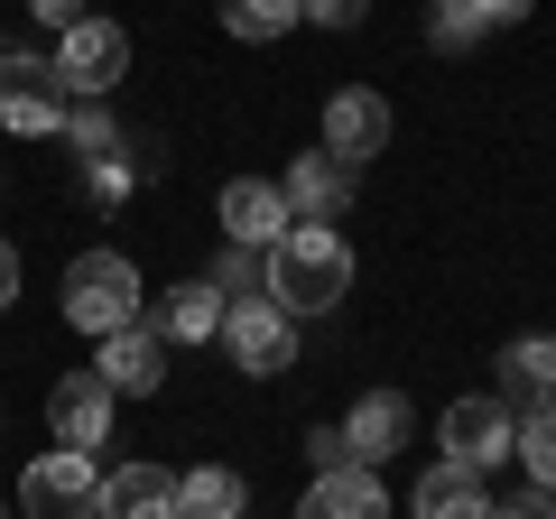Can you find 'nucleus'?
I'll use <instances>...</instances> for the list:
<instances>
[{
	"instance_id": "obj_1",
	"label": "nucleus",
	"mask_w": 556,
	"mask_h": 519,
	"mask_svg": "<svg viewBox=\"0 0 556 519\" xmlns=\"http://www.w3.org/2000/svg\"><path fill=\"white\" fill-rule=\"evenodd\" d=\"M353 288V241L334 223H288V232L260 251V298L288 306V316H325V306Z\"/></svg>"
},
{
	"instance_id": "obj_2",
	"label": "nucleus",
	"mask_w": 556,
	"mask_h": 519,
	"mask_svg": "<svg viewBox=\"0 0 556 519\" xmlns=\"http://www.w3.org/2000/svg\"><path fill=\"white\" fill-rule=\"evenodd\" d=\"M65 325L75 334H121V325H139V260L130 251H84L65 260Z\"/></svg>"
},
{
	"instance_id": "obj_3",
	"label": "nucleus",
	"mask_w": 556,
	"mask_h": 519,
	"mask_svg": "<svg viewBox=\"0 0 556 519\" xmlns=\"http://www.w3.org/2000/svg\"><path fill=\"white\" fill-rule=\"evenodd\" d=\"M47 65H56L65 102H112V84L130 75V28H121V20H75Z\"/></svg>"
},
{
	"instance_id": "obj_4",
	"label": "nucleus",
	"mask_w": 556,
	"mask_h": 519,
	"mask_svg": "<svg viewBox=\"0 0 556 519\" xmlns=\"http://www.w3.org/2000/svg\"><path fill=\"white\" fill-rule=\"evenodd\" d=\"M223 353H232V371H251V380H278L288 362H298V316L288 306H269V298H232L223 306Z\"/></svg>"
},
{
	"instance_id": "obj_5",
	"label": "nucleus",
	"mask_w": 556,
	"mask_h": 519,
	"mask_svg": "<svg viewBox=\"0 0 556 519\" xmlns=\"http://www.w3.org/2000/svg\"><path fill=\"white\" fill-rule=\"evenodd\" d=\"M20 510H28V519H102V473H93V455L47 445V455L20 473Z\"/></svg>"
},
{
	"instance_id": "obj_6",
	"label": "nucleus",
	"mask_w": 556,
	"mask_h": 519,
	"mask_svg": "<svg viewBox=\"0 0 556 519\" xmlns=\"http://www.w3.org/2000/svg\"><path fill=\"white\" fill-rule=\"evenodd\" d=\"M65 84L47 56H0V130H20V140H56L65 130Z\"/></svg>"
},
{
	"instance_id": "obj_7",
	"label": "nucleus",
	"mask_w": 556,
	"mask_h": 519,
	"mask_svg": "<svg viewBox=\"0 0 556 519\" xmlns=\"http://www.w3.org/2000/svg\"><path fill=\"white\" fill-rule=\"evenodd\" d=\"M510 400L501 390H473V400H455L445 408V427H437V445H445V464H464V473H492V464H510Z\"/></svg>"
},
{
	"instance_id": "obj_8",
	"label": "nucleus",
	"mask_w": 556,
	"mask_h": 519,
	"mask_svg": "<svg viewBox=\"0 0 556 519\" xmlns=\"http://www.w3.org/2000/svg\"><path fill=\"white\" fill-rule=\"evenodd\" d=\"M93 380L112 390V400H149V390L167 380V334H159L149 316L121 325V334H102V343H93Z\"/></svg>"
},
{
	"instance_id": "obj_9",
	"label": "nucleus",
	"mask_w": 556,
	"mask_h": 519,
	"mask_svg": "<svg viewBox=\"0 0 556 519\" xmlns=\"http://www.w3.org/2000/svg\"><path fill=\"white\" fill-rule=\"evenodd\" d=\"M390 149V93H371V84H343L334 102H325V159L334 167H362Z\"/></svg>"
},
{
	"instance_id": "obj_10",
	"label": "nucleus",
	"mask_w": 556,
	"mask_h": 519,
	"mask_svg": "<svg viewBox=\"0 0 556 519\" xmlns=\"http://www.w3.org/2000/svg\"><path fill=\"white\" fill-rule=\"evenodd\" d=\"M214 223H223V241H232V251H269L298 214H288V195H278L269 177H232V186L214 195Z\"/></svg>"
},
{
	"instance_id": "obj_11",
	"label": "nucleus",
	"mask_w": 556,
	"mask_h": 519,
	"mask_svg": "<svg viewBox=\"0 0 556 519\" xmlns=\"http://www.w3.org/2000/svg\"><path fill=\"white\" fill-rule=\"evenodd\" d=\"M112 390H102L93 371H65L56 390H47V427H56V445H75V455H93L102 436H112Z\"/></svg>"
},
{
	"instance_id": "obj_12",
	"label": "nucleus",
	"mask_w": 556,
	"mask_h": 519,
	"mask_svg": "<svg viewBox=\"0 0 556 519\" xmlns=\"http://www.w3.org/2000/svg\"><path fill=\"white\" fill-rule=\"evenodd\" d=\"M408 427H417V418H408V400H399V390H362L353 418H343V445H353L362 473H380V464L408 445Z\"/></svg>"
},
{
	"instance_id": "obj_13",
	"label": "nucleus",
	"mask_w": 556,
	"mask_h": 519,
	"mask_svg": "<svg viewBox=\"0 0 556 519\" xmlns=\"http://www.w3.org/2000/svg\"><path fill=\"white\" fill-rule=\"evenodd\" d=\"M278 195H288L298 223H343V204H353V167H334L325 149H306V159L278 177Z\"/></svg>"
},
{
	"instance_id": "obj_14",
	"label": "nucleus",
	"mask_w": 556,
	"mask_h": 519,
	"mask_svg": "<svg viewBox=\"0 0 556 519\" xmlns=\"http://www.w3.org/2000/svg\"><path fill=\"white\" fill-rule=\"evenodd\" d=\"M298 519H390V482L362 473V464H343V473H316L298 501Z\"/></svg>"
},
{
	"instance_id": "obj_15",
	"label": "nucleus",
	"mask_w": 556,
	"mask_h": 519,
	"mask_svg": "<svg viewBox=\"0 0 556 519\" xmlns=\"http://www.w3.org/2000/svg\"><path fill=\"white\" fill-rule=\"evenodd\" d=\"M102 519H177V473L167 464H112L102 473Z\"/></svg>"
},
{
	"instance_id": "obj_16",
	"label": "nucleus",
	"mask_w": 556,
	"mask_h": 519,
	"mask_svg": "<svg viewBox=\"0 0 556 519\" xmlns=\"http://www.w3.org/2000/svg\"><path fill=\"white\" fill-rule=\"evenodd\" d=\"M167 334V353H186V343H214L223 334V288L214 279H186V288H167V306L149 316Z\"/></svg>"
},
{
	"instance_id": "obj_17",
	"label": "nucleus",
	"mask_w": 556,
	"mask_h": 519,
	"mask_svg": "<svg viewBox=\"0 0 556 519\" xmlns=\"http://www.w3.org/2000/svg\"><path fill=\"white\" fill-rule=\"evenodd\" d=\"M408 519H492V492H482V473H464V464H437V473H417Z\"/></svg>"
},
{
	"instance_id": "obj_18",
	"label": "nucleus",
	"mask_w": 556,
	"mask_h": 519,
	"mask_svg": "<svg viewBox=\"0 0 556 519\" xmlns=\"http://www.w3.org/2000/svg\"><path fill=\"white\" fill-rule=\"evenodd\" d=\"M501 390L529 400V408H556V334H519L501 353Z\"/></svg>"
},
{
	"instance_id": "obj_19",
	"label": "nucleus",
	"mask_w": 556,
	"mask_h": 519,
	"mask_svg": "<svg viewBox=\"0 0 556 519\" xmlns=\"http://www.w3.org/2000/svg\"><path fill=\"white\" fill-rule=\"evenodd\" d=\"M241 501H251V482H241L232 464H195V473H177V519H241Z\"/></svg>"
},
{
	"instance_id": "obj_20",
	"label": "nucleus",
	"mask_w": 556,
	"mask_h": 519,
	"mask_svg": "<svg viewBox=\"0 0 556 519\" xmlns=\"http://www.w3.org/2000/svg\"><path fill=\"white\" fill-rule=\"evenodd\" d=\"M214 20L232 28L241 47H278L288 28H298V0H214Z\"/></svg>"
},
{
	"instance_id": "obj_21",
	"label": "nucleus",
	"mask_w": 556,
	"mask_h": 519,
	"mask_svg": "<svg viewBox=\"0 0 556 519\" xmlns=\"http://www.w3.org/2000/svg\"><path fill=\"white\" fill-rule=\"evenodd\" d=\"M510 455L529 464V492H556V408H529L510 427Z\"/></svg>"
},
{
	"instance_id": "obj_22",
	"label": "nucleus",
	"mask_w": 556,
	"mask_h": 519,
	"mask_svg": "<svg viewBox=\"0 0 556 519\" xmlns=\"http://www.w3.org/2000/svg\"><path fill=\"white\" fill-rule=\"evenodd\" d=\"M65 140H75L93 167H112V159H121V121H112V102H75V112H65Z\"/></svg>"
},
{
	"instance_id": "obj_23",
	"label": "nucleus",
	"mask_w": 556,
	"mask_h": 519,
	"mask_svg": "<svg viewBox=\"0 0 556 519\" xmlns=\"http://www.w3.org/2000/svg\"><path fill=\"white\" fill-rule=\"evenodd\" d=\"M204 279L223 288V306H232V298H260V251H232V241H223V260L204 269Z\"/></svg>"
},
{
	"instance_id": "obj_24",
	"label": "nucleus",
	"mask_w": 556,
	"mask_h": 519,
	"mask_svg": "<svg viewBox=\"0 0 556 519\" xmlns=\"http://www.w3.org/2000/svg\"><path fill=\"white\" fill-rule=\"evenodd\" d=\"M427 38H437L445 56H455V47H482V38H492V28H482L473 10H464V0H437V28H427Z\"/></svg>"
},
{
	"instance_id": "obj_25",
	"label": "nucleus",
	"mask_w": 556,
	"mask_h": 519,
	"mask_svg": "<svg viewBox=\"0 0 556 519\" xmlns=\"http://www.w3.org/2000/svg\"><path fill=\"white\" fill-rule=\"evenodd\" d=\"M298 20H316V28H362V20H371V0H298Z\"/></svg>"
},
{
	"instance_id": "obj_26",
	"label": "nucleus",
	"mask_w": 556,
	"mask_h": 519,
	"mask_svg": "<svg viewBox=\"0 0 556 519\" xmlns=\"http://www.w3.org/2000/svg\"><path fill=\"white\" fill-rule=\"evenodd\" d=\"M306 464H316V473H343V464H353L343 427H306Z\"/></svg>"
},
{
	"instance_id": "obj_27",
	"label": "nucleus",
	"mask_w": 556,
	"mask_h": 519,
	"mask_svg": "<svg viewBox=\"0 0 556 519\" xmlns=\"http://www.w3.org/2000/svg\"><path fill=\"white\" fill-rule=\"evenodd\" d=\"M28 20H38V28H56V38H65V28H75V20H93V10H84V0H28Z\"/></svg>"
},
{
	"instance_id": "obj_28",
	"label": "nucleus",
	"mask_w": 556,
	"mask_h": 519,
	"mask_svg": "<svg viewBox=\"0 0 556 519\" xmlns=\"http://www.w3.org/2000/svg\"><path fill=\"white\" fill-rule=\"evenodd\" d=\"M464 10H473L482 28H519V20H529V10H538V0H464Z\"/></svg>"
},
{
	"instance_id": "obj_29",
	"label": "nucleus",
	"mask_w": 556,
	"mask_h": 519,
	"mask_svg": "<svg viewBox=\"0 0 556 519\" xmlns=\"http://www.w3.org/2000/svg\"><path fill=\"white\" fill-rule=\"evenodd\" d=\"M492 519H556V492H519V501H492Z\"/></svg>"
},
{
	"instance_id": "obj_30",
	"label": "nucleus",
	"mask_w": 556,
	"mask_h": 519,
	"mask_svg": "<svg viewBox=\"0 0 556 519\" xmlns=\"http://www.w3.org/2000/svg\"><path fill=\"white\" fill-rule=\"evenodd\" d=\"M20 298V251H10V241H0V306Z\"/></svg>"
},
{
	"instance_id": "obj_31",
	"label": "nucleus",
	"mask_w": 556,
	"mask_h": 519,
	"mask_svg": "<svg viewBox=\"0 0 556 519\" xmlns=\"http://www.w3.org/2000/svg\"><path fill=\"white\" fill-rule=\"evenodd\" d=\"M0 519H10V501H0Z\"/></svg>"
},
{
	"instance_id": "obj_32",
	"label": "nucleus",
	"mask_w": 556,
	"mask_h": 519,
	"mask_svg": "<svg viewBox=\"0 0 556 519\" xmlns=\"http://www.w3.org/2000/svg\"><path fill=\"white\" fill-rule=\"evenodd\" d=\"M0 186H10V177H0Z\"/></svg>"
}]
</instances>
